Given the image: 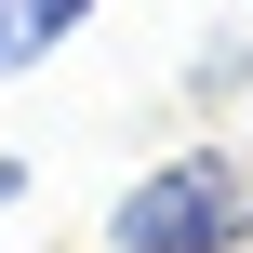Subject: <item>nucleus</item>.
Instances as JSON below:
<instances>
[{"label": "nucleus", "mask_w": 253, "mask_h": 253, "mask_svg": "<svg viewBox=\"0 0 253 253\" xmlns=\"http://www.w3.org/2000/svg\"><path fill=\"white\" fill-rule=\"evenodd\" d=\"M227 93H253V27H240V13L187 53V107H227Z\"/></svg>", "instance_id": "nucleus-2"}, {"label": "nucleus", "mask_w": 253, "mask_h": 253, "mask_svg": "<svg viewBox=\"0 0 253 253\" xmlns=\"http://www.w3.org/2000/svg\"><path fill=\"white\" fill-rule=\"evenodd\" d=\"M240 187H253V173H240Z\"/></svg>", "instance_id": "nucleus-6"}, {"label": "nucleus", "mask_w": 253, "mask_h": 253, "mask_svg": "<svg viewBox=\"0 0 253 253\" xmlns=\"http://www.w3.org/2000/svg\"><path fill=\"white\" fill-rule=\"evenodd\" d=\"M0 67H27V0H0Z\"/></svg>", "instance_id": "nucleus-4"}, {"label": "nucleus", "mask_w": 253, "mask_h": 253, "mask_svg": "<svg viewBox=\"0 0 253 253\" xmlns=\"http://www.w3.org/2000/svg\"><path fill=\"white\" fill-rule=\"evenodd\" d=\"M240 240H253V187L227 147H187V160L133 173L120 213H107V253H240Z\"/></svg>", "instance_id": "nucleus-1"}, {"label": "nucleus", "mask_w": 253, "mask_h": 253, "mask_svg": "<svg viewBox=\"0 0 253 253\" xmlns=\"http://www.w3.org/2000/svg\"><path fill=\"white\" fill-rule=\"evenodd\" d=\"M13 200H27V160H0V213H13Z\"/></svg>", "instance_id": "nucleus-5"}, {"label": "nucleus", "mask_w": 253, "mask_h": 253, "mask_svg": "<svg viewBox=\"0 0 253 253\" xmlns=\"http://www.w3.org/2000/svg\"><path fill=\"white\" fill-rule=\"evenodd\" d=\"M80 13H93V0H27V67H40L53 40H80Z\"/></svg>", "instance_id": "nucleus-3"}]
</instances>
